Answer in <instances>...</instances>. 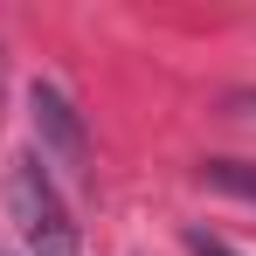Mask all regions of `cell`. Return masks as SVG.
<instances>
[{"instance_id":"obj_1","label":"cell","mask_w":256,"mask_h":256,"mask_svg":"<svg viewBox=\"0 0 256 256\" xmlns=\"http://www.w3.org/2000/svg\"><path fill=\"white\" fill-rule=\"evenodd\" d=\"M0 208H7V236H14L21 256H76V222H70L62 187L48 180V166L35 160V152L7 166Z\"/></svg>"},{"instance_id":"obj_2","label":"cell","mask_w":256,"mask_h":256,"mask_svg":"<svg viewBox=\"0 0 256 256\" xmlns=\"http://www.w3.org/2000/svg\"><path fill=\"white\" fill-rule=\"evenodd\" d=\"M28 111H35V138H42V166L84 173V166H90V138H84L76 104H70L56 84H35V90H28Z\"/></svg>"},{"instance_id":"obj_3","label":"cell","mask_w":256,"mask_h":256,"mask_svg":"<svg viewBox=\"0 0 256 256\" xmlns=\"http://www.w3.org/2000/svg\"><path fill=\"white\" fill-rule=\"evenodd\" d=\"M201 180H208V187H222V194L256 201V166H250V160H208V166H201Z\"/></svg>"},{"instance_id":"obj_4","label":"cell","mask_w":256,"mask_h":256,"mask_svg":"<svg viewBox=\"0 0 256 256\" xmlns=\"http://www.w3.org/2000/svg\"><path fill=\"white\" fill-rule=\"evenodd\" d=\"M187 250H194V256H236L222 236H208V228H187Z\"/></svg>"},{"instance_id":"obj_5","label":"cell","mask_w":256,"mask_h":256,"mask_svg":"<svg viewBox=\"0 0 256 256\" xmlns=\"http://www.w3.org/2000/svg\"><path fill=\"white\" fill-rule=\"evenodd\" d=\"M236 111H256V90H242V97H236Z\"/></svg>"}]
</instances>
